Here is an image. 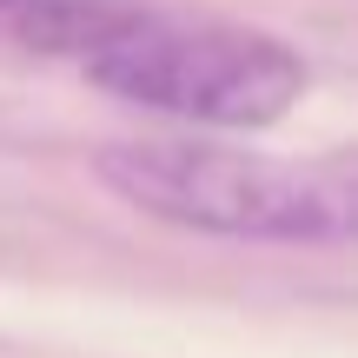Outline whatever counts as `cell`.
I'll use <instances>...</instances> for the list:
<instances>
[{
  "instance_id": "obj_1",
  "label": "cell",
  "mask_w": 358,
  "mask_h": 358,
  "mask_svg": "<svg viewBox=\"0 0 358 358\" xmlns=\"http://www.w3.org/2000/svg\"><path fill=\"white\" fill-rule=\"evenodd\" d=\"M106 192L127 206L219 239H279V245H332L352 232L358 186L338 166H285V159L232 153L199 140H120L93 153Z\"/></svg>"
},
{
  "instance_id": "obj_2",
  "label": "cell",
  "mask_w": 358,
  "mask_h": 358,
  "mask_svg": "<svg viewBox=\"0 0 358 358\" xmlns=\"http://www.w3.org/2000/svg\"><path fill=\"white\" fill-rule=\"evenodd\" d=\"M80 66L127 106L192 127H272L306 93V60L285 40L226 20H166L146 7H133Z\"/></svg>"
},
{
  "instance_id": "obj_3",
  "label": "cell",
  "mask_w": 358,
  "mask_h": 358,
  "mask_svg": "<svg viewBox=\"0 0 358 358\" xmlns=\"http://www.w3.org/2000/svg\"><path fill=\"white\" fill-rule=\"evenodd\" d=\"M127 13V0H0V40L20 53L87 60Z\"/></svg>"
}]
</instances>
